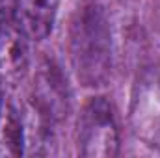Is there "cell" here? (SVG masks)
Returning <instances> with one entry per match:
<instances>
[{
  "label": "cell",
  "instance_id": "obj_8",
  "mask_svg": "<svg viewBox=\"0 0 160 158\" xmlns=\"http://www.w3.org/2000/svg\"><path fill=\"white\" fill-rule=\"evenodd\" d=\"M19 9V0H0V15H17ZM19 17V15H17Z\"/></svg>",
  "mask_w": 160,
  "mask_h": 158
},
{
  "label": "cell",
  "instance_id": "obj_6",
  "mask_svg": "<svg viewBox=\"0 0 160 158\" xmlns=\"http://www.w3.org/2000/svg\"><path fill=\"white\" fill-rule=\"evenodd\" d=\"M60 0H19V21L30 39H45L56 22Z\"/></svg>",
  "mask_w": 160,
  "mask_h": 158
},
{
  "label": "cell",
  "instance_id": "obj_5",
  "mask_svg": "<svg viewBox=\"0 0 160 158\" xmlns=\"http://www.w3.org/2000/svg\"><path fill=\"white\" fill-rule=\"evenodd\" d=\"M30 36L17 15H0V86L15 87L30 65Z\"/></svg>",
  "mask_w": 160,
  "mask_h": 158
},
{
  "label": "cell",
  "instance_id": "obj_2",
  "mask_svg": "<svg viewBox=\"0 0 160 158\" xmlns=\"http://www.w3.org/2000/svg\"><path fill=\"white\" fill-rule=\"evenodd\" d=\"M32 112L38 121L36 136L45 140L52 134V128L67 117L71 108V93L62 69L52 62H41L32 84Z\"/></svg>",
  "mask_w": 160,
  "mask_h": 158
},
{
  "label": "cell",
  "instance_id": "obj_4",
  "mask_svg": "<svg viewBox=\"0 0 160 158\" xmlns=\"http://www.w3.org/2000/svg\"><path fill=\"white\" fill-rule=\"evenodd\" d=\"M77 147L82 156L112 158L119 149V130L114 110L104 97L89 99L78 116Z\"/></svg>",
  "mask_w": 160,
  "mask_h": 158
},
{
  "label": "cell",
  "instance_id": "obj_7",
  "mask_svg": "<svg viewBox=\"0 0 160 158\" xmlns=\"http://www.w3.org/2000/svg\"><path fill=\"white\" fill-rule=\"evenodd\" d=\"M24 126L22 117L15 106H6L0 114V156H19L22 155Z\"/></svg>",
  "mask_w": 160,
  "mask_h": 158
},
{
  "label": "cell",
  "instance_id": "obj_10",
  "mask_svg": "<svg viewBox=\"0 0 160 158\" xmlns=\"http://www.w3.org/2000/svg\"><path fill=\"white\" fill-rule=\"evenodd\" d=\"M0 114H2V99H0Z\"/></svg>",
  "mask_w": 160,
  "mask_h": 158
},
{
  "label": "cell",
  "instance_id": "obj_1",
  "mask_svg": "<svg viewBox=\"0 0 160 158\" xmlns=\"http://www.w3.org/2000/svg\"><path fill=\"white\" fill-rule=\"evenodd\" d=\"M69 56L75 75L86 87H101L112 75V30L104 9L88 2L69 24Z\"/></svg>",
  "mask_w": 160,
  "mask_h": 158
},
{
  "label": "cell",
  "instance_id": "obj_9",
  "mask_svg": "<svg viewBox=\"0 0 160 158\" xmlns=\"http://www.w3.org/2000/svg\"><path fill=\"white\" fill-rule=\"evenodd\" d=\"M155 22L160 32V0H155Z\"/></svg>",
  "mask_w": 160,
  "mask_h": 158
},
{
  "label": "cell",
  "instance_id": "obj_3",
  "mask_svg": "<svg viewBox=\"0 0 160 158\" xmlns=\"http://www.w3.org/2000/svg\"><path fill=\"white\" fill-rule=\"evenodd\" d=\"M128 125L136 140L151 149H160V63L143 67L134 80Z\"/></svg>",
  "mask_w": 160,
  "mask_h": 158
}]
</instances>
